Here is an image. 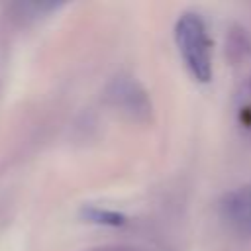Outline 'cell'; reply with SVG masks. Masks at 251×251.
<instances>
[{"label":"cell","instance_id":"6da1fadb","mask_svg":"<svg viewBox=\"0 0 251 251\" xmlns=\"http://www.w3.org/2000/svg\"><path fill=\"white\" fill-rule=\"evenodd\" d=\"M175 41L184 67L198 82L212 78V41L200 16L182 14L175 24Z\"/></svg>","mask_w":251,"mask_h":251},{"label":"cell","instance_id":"7a4b0ae2","mask_svg":"<svg viewBox=\"0 0 251 251\" xmlns=\"http://www.w3.org/2000/svg\"><path fill=\"white\" fill-rule=\"evenodd\" d=\"M108 98L120 112L127 114L133 120H147L151 114V102L147 98V92L131 78H116L108 90Z\"/></svg>","mask_w":251,"mask_h":251},{"label":"cell","instance_id":"3957f363","mask_svg":"<svg viewBox=\"0 0 251 251\" xmlns=\"http://www.w3.org/2000/svg\"><path fill=\"white\" fill-rule=\"evenodd\" d=\"M222 218L237 233H251V184L227 192L220 204Z\"/></svg>","mask_w":251,"mask_h":251},{"label":"cell","instance_id":"277c9868","mask_svg":"<svg viewBox=\"0 0 251 251\" xmlns=\"http://www.w3.org/2000/svg\"><path fill=\"white\" fill-rule=\"evenodd\" d=\"M82 214H84V218H86L88 222L102 224V226H124V224H126V216H122V214H118V212H110V210L84 208Z\"/></svg>","mask_w":251,"mask_h":251}]
</instances>
